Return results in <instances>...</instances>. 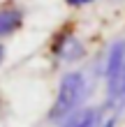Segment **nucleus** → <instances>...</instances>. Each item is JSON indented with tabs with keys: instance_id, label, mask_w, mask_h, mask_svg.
I'll list each match as a JSON object with an SVG mask.
<instances>
[{
	"instance_id": "nucleus-3",
	"label": "nucleus",
	"mask_w": 125,
	"mask_h": 127,
	"mask_svg": "<svg viewBox=\"0 0 125 127\" xmlns=\"http://www.w3.org/2000/svg\"><path fill=\"white\" fill-rule=\"evenodd\" d=\"M83 53H86L83 44L79 42V37L70 28L60 30L53 37V42H51V56L58 63H77V60L83 58Z\"/></svg>"
},
{
	"instance_id": "nucleus-1",
	"label": "nucleus",
	"mask_w": 125,
	"mask_h": 127,
	"mask_svg": "<svg viewBox=\"0 0 125 127\" xmlns=\"http://www.w3.org/2000/svg\"><path fill=\"white\" fill-rule=\"evenodd\" d=\"M86 93H88V83H86V76L81 72L63 74L58 93H56V99L49 109V120L51 123H63L67 116L79 111L81 102L86 99Z\"/></svg>"
},
{
	"instance_id": "nucleus-4",
	"label": "nucleus",
	"mask_w": 125,
	"mask_h": 127,
	"mask_svg": "<svg viewBox=\"0 0 125 127\" xmlns=\"http://www.w3.org/2000/svg\"><path fill=\"white\" fill-rule=\"evenodd\" d=\"M23 26V9L16 5H2L0 7V39L9 37Z\"/></svg>"
},
{
	"instance_id": "nucleus-5",
	"label": "nucleus",
	"mask_w": 125,
	"mask_h": 127,
	"mask_svg": "<svg viewBox=\"0 0 125 127\" xmlns=\"http://www.w3.org/2000/svg\"><path fill=\"white\" fill-rule=\"evenodd\" d=\"M100 125V109H81L74 111L60 123V127H97Z\"/></svg>"
},
{
	"instance_id": "nucleus-2",
	"label": "nucleus",
	"mask_w": 125,
	"mask_h": 127,
	"mask_svg": "<svg viewBox=\"0 0 125 127\" xmlns=\"http://www.w3.org/2000/svg\"><path fill=\"white\" fill-rule=\"evenodd\" d=\"M104 79L109 106H125V39H118L109 46L104 60Z\"/></svg>"
},
{
	"instance_id": "nucleus-7",
	"label": "nucleus",
	"mask_w": 125,
	"mask_h": 127,
	"mask_svg": "<svg viewBox=\"0 0 125 127\" xmlns=\"http://www.w3.org/2000/svg\"><path fill=\"white\" fill-rule=\"evenodd\" d=\"M2 60H5V46L0 44V63H2Z\"/></svg>"
},
{
	"instance_id": "nucleus-6",
	"label": "nucleus",
	"mask_w": 125,
	"mask_h": 127,
	"mask_svg": "<svg viewBox=\"0 0 125 127\" xmlns=\"http://www.w3.org/2000/svg\"><path fill=\"white\" fill-rule=\"evenodd\" d=\"M70 7H83V5H90L93 0H65Z\"/></svg>"
},
{
	"instance_id": "nucleus-8",
	"label": "nucleus",
	"mask_w": 125,
	"mask_h": 127,
	"mask_svg": "<svg viewBox=\"0 0 125 127\" xmlns=\"http://www.w3.org/2000/svg\"><path fill=\"white\" fill-rule=\"evenodd\" d=\"M114 125H116V120H114V118H111L109 123H104V127H114Z\"/></svg>"
}]
</instances>
